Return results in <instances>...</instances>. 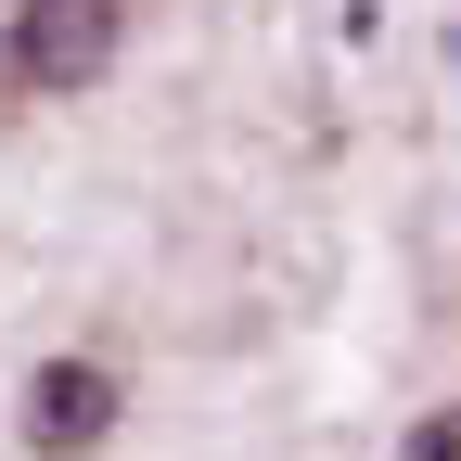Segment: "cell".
Returning a JSON list of instances; mask_svg holds the SVG:
<instances>
[{
	"label": "cell",
	"instance_id": "1",
	"mask_svg": "<svg viewBox=\"0 0 461 461\" xmlns=\"http://www.w3.org/2000/svg\"><path fill=\"white\" fill-rule=\"evenodd\" d=\"M129 51V0H14L0 26V103H77Z\"/></svg>",
	"mask_w": 461,
	"mask_h": 461
},
{
	"label": "cell",
	"instance_id": "2",
	"mask_svg": "<svg viewBox=\"0 0 461 461\" xmlns=\"http://www.w3.org/2000/svg\"><path fill=\"white\" fill-rule=\"evenodd\" d=\"M115 411H129V384H115L103 359H39V372H26V448H39V461L103 448Z\"/></svg>",
	"mask_w": 461,
	"mask_h": 461
},
{
	"label": "cell",
	"instance_id": "3",
	"mask_svg": "<svg viewBox=\"0 0 461 461\" xmlns=\"http://www.w3.org/2000/svg\"><path fill=\"white\" fill-rule=\"evenodd\" d=\"M397 461H461V397H448V411H423V423H411V448H397Z\"/></svg>",
	"mask_w": 461,
	"mask_h": 461
}]
</instances>
